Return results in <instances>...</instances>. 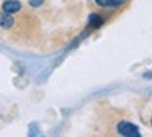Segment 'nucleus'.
Returning a JSON list of instances; mask_svg holds the SVG:
<instances>
[{
    "instance_id": "obj_4",
    "label": "nucleus",
    "mask_w": 152,
    "mask_h": 137,
    "mask_svg": "<svg viewBox=\"0 0 152 137\" xmlns=\"http://www.w3.org/2000/svg\"><path fill=\"white\" fill-rule=\"evenodd\" d=\"M96 5L103 7V8H115V7H119L126 2V0H95Z\"/></svg>"
},
{
    "instance_id": "obj_3",
    "label": "nucleus",
    "mask_w": 152,
    "mask_h": 137,
    "mask_svg": "<svg viewBox=\"0 0 152 137\" xmlns=\"http://www.w3.org/2000/svg\"><path fill=\"white\" fill-rule=\"evenodd\" d=\"M12 26H13V15L7 12H2L0 13V28L10 29Z\"/></svg>"
},
{
    "instance_id": "obj_7",
    "label": "nucleus",
    "mask_w": 152,
    "mask_h": 137,
    "mask_svg": "<svg viewBox=\"0 0 152 137\" xmlns=\"http://www.w3.org/2000/svg\"><path fill=\"white\" fill-rule=\"evenodd\" d=\"M151 122H152V121H151Z\"/></svg>"
},
{
    "instance_id": "obj_5",
    "label": "nucleus",
    "mask_w": 152,
    "mask_h": 137,
    "mask_svg": "<svg viewBox=\"0 0 152 137\" xmlns=\"http://www.w3.org/2000/svg\"><path fill=\"white\" fill-rule=\"evenodd\" d=\"M103 23V18L98 15V13H92L90 15V20H88V25L92 26V28H98L100 25Z\"/></svg>"
},
{
    "instance_id": "obj_6",
    "label": "nucleus",
    "mask_w": 152,
    "mask_h": 137,
    "mask_svg": "<svg viewBox=\"0 0 152 137\" xmlns=\"http://www.w3.org/2000/svg\"><path fill=\"white\" fill-rule=\"evenodd\" d=\"M41 2H43V0H31V5H33V7H36V5H41Z\"/></svg>"
},
{
    "instance_id": "obj_1",
    "label": "nucleus",
    "mask_w": 152,
    "mask_h": 137,
    "mask_svg": "<svg viewBox=\"0 0 152 137\" xmlns=\"http://www.w3.org/2000/svg\"><path fill=\"white\" fill-rule=\"evenodd\" d=\"M116 130H118V134H121V136H126V137H139V136H141V132H139L137 126L131 124L129 121H121V122H118V126H116Z\"/></svg>"
},
{
    "instance_id": "obj_2",
    "label": "nucleus",
    "mask_w": 152,
    "mask_h": 137,
    "mask_svg": "<svg viewBox=\"0 0 152 137\" xmlns=\"http://www.w3.org/2000/svg\"><path fill=\"white\" fill-rule=\"evenodd\" d=\"M2 10L7 13H17L21 10V3L18 2V0H7V2H4V5H2Z\"/></svg>"
}]
</instances>
